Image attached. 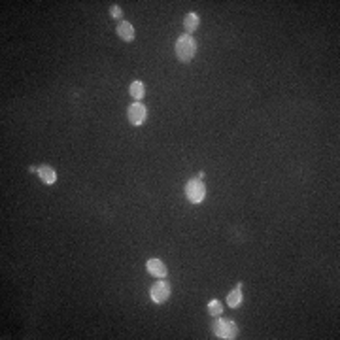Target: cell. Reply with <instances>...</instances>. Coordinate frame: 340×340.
I'll list each match as a JSON object with an SVG mask.
<instances>
[{"mask_svg": "<svg viewBox=\"0 0 340 340\" xmlns=\"http://www.w3.org/2000/svg\"><path fill=\"white\" fill-rule=\"evenodd\" d=\"M197 40L191 36V34H182V36L176 40V57H178L182 62H191L193 57L197 55Z\"/></svg>", "mask_w": 340, "mask_h": 340, "instance_id": "cell-1", "label": "cell"}, {"mask_svg": "<svg viewBox=\"0 0 340 340\" xmlns=\"http://www.w3.org/2000/svg\"><path fill=\"white\" fill-rule=\"evenodd\" d=\"M118 34L123 42H132V40H134V27L130 25L129 21H119Z\"/></svg>", "mask_w": 340, "mask_h": 340, "instance_id": "cell-8", "label": "cell"}, {"mask_svg": "<svg viewBox=\"0 0 340 340\" xmlns=\"http://www.w3.org/2000/svg\"><path fill=\"white\" fill-rule=\"evenodd\" d=\"M208 314L214 315V318H216V315H221L223 314V306H221V303H219L217 299H214V301H210V303H208Z\"/></svg>", "mask_w": 340, "mask_h": 340, "instance_id": "cell-12", "label": "cell"}, {"mask_svg": "<svg viewBox=\"0 0 340 340\" xmlns=\"http://www.w3.org/2000/svg\"><path fill=\"white\" fill-rule=\"evenodd\" d=\"M146 268H148V272L151 274V276H157V278H165L168 274V268L167 265L163 263L161 259H148V263H146Z\"/></svg>", "mask_w": 340, "mask_h": 340, "instance_id": "cell-7", "label": "cell"}, {"mask_svg": "<svg viewBox=\"0 0 340 340\" xmlns=\"http://www.w3.org/2000/svg\"><path fill=\"white\" fill-rule=\"evenodd\" d=\"M31 172H36L40 176L43 184H48V186H53L57 182V172L55 168H51L50 165H42V167H31Z\"/></svg>", "mask_w": 340, "mask_h": 340, "instance_id": "cell-6", "label": "cell"}, {"mask_svg": "<svg viewBox=\"0 0 340 340\" xmlns=\"http://www.w3.org/2000/svg\"><path fill=\"white\" fill-rule=\"evenodd\" d=\"M110 15L114 19H123V12H121V8H119L118 4H114V6L110 8Z\"/></svg>", "mask_w": 340, "mask_h": 340, "instance_id": "cell-13", "label": "cell"}, {"mask_svg": "<svg viewBox=\"0 0 340 340\" xmlns=\"http://www.w3.org/2000/svg\"><path fill=\"white\" fill-rule=\"evenodd\" d=\"M170 295H172V287L165 280H159L149 287V297L155 304H165L170 299Z\"/></svg>", "mask_w": 340, "mask_h": 340, "instance_id": "cell-4", "label": "cell"}, {"mask_svg": "<svg viewBox=\"0 0 340 340\" xmlns=\"http://www.w3.org/2000/svg\"><path fill=\"white\" fill-rule=\"evenodd\" d=\"M242 287H244V284L242 282H238L236 284V287L229 293V297H227V304H229L231 308H238L242 303Z\"/></svg>", "mask_w": 340, "mask_h": 340, "instance_id": "cell-9", "label": "cell"}, {"mask_svg": "<svg viewBox=\"0 0 340 340\" xmlns=\"http://www.w3.org/2000/svg\"><path fill=\"white\" fill-rule=\"evenodd\" d=\"M129 93L132 95V99H136V102H140L144 99V95H146V85L142 81H132L129 87Z\"/></svg>", "mask_w": 340, "mask_h": 340, "instance_id": "cell-11", "label": "cell"}, {"mask_svg": "<svg viewBox=\"0 0 340 340\" xmlns=\"http://www.w3.org/2000/svg\"><path fill=\"white\" fill-rule=\"evenodd\" d=\"M127 118H129L130 125H134V127H142L146 118H148V108L142 104V102H134V104L129 106V110H127Z\"/></svg>", "mask_w": 340, "mask_h": 340, "instance_id": "cell-5", "label": "cell"}, {"mask_svg": "<svg viewBox=\"0 0 340 340\" xmlns=\"http://www.w3.org/2000/svg\"><path fill=\"white\" fill-rule=\"evenodd\" d=\"M186 197L191 204H200L206 197V187H204L202 179L191 178L186 184Z\"/></svg>", "mask_w": 340, "mask_h": 340, "instance_id": "cell-3", "label": "cell"}, {"mask_svg": "<svg viewBox=\"0 0 340 340\" xmlns=\"http://www.w3.org/2000/svg\"><path fill=\"white\" fill-rule=\"evenodd\" d=\"M198 25H200V19H198L197 13H187L186 17H184V27H186V32L187 34H191V32H195L198 29Z\"/></svg>", "mask_w": 340, "mask_h": 340, "instance_id": "cell-10", "label": "cell"}, {"mask_svg": "<svg viewBox=\"0 0 340 340\" xmlns=\"http://www.w3.org/2000/svg\"><path fill=\"white\" fill-rule=\"evenodd\" d=\"M212 331L216 334L217 338L223 340H233L238 336V327L233 320H216L214 325H212Z\"/></svg>", "mask_w": 340, "mask_h": 340, "instance_id": "cell-2", "label": "cell"}]
</instances>
